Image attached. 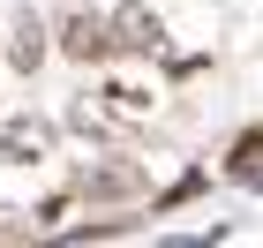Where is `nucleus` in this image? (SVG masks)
I'll use <instances>...</instances> for the list:
<instances>
[{"label": "nucleus", "mask_w": 263, "mask_h": 248, "mask_svg": "<svg viewBox=\"0 0 263 248\" xmlns=\"http://www.w3.org/2000/svg\"><path fill=\"white\" fill-rule=\"evenodd\" d=\"M45 150H53V128H45V121H30V113H15V121L0 128V158L30 165V158H45Z\"/></svg>", "instance_id": "7ed1b4c3"}, {"label": "nucleus", "mask_w": 263, "mask_h": 248, "mask_svg": "<svg viewBox=\"0 0 263 248\" xmlns=\"http://www.w3.org/2000/svg\"><path fill=\"white\" fill-rule=\"evenodd\" d=\"M61 53H68V61H83V68L113 61V23H105V15H90V8H76V15L61 23Z\"/></svg>", "instance_id": "f257e3e1"}, {"label": "nucleus", "mask_w": 263, "mask_h": 248, "mask_svg": "<svg viewBox=\"0 0 263 248\" xmlns=\"http://www.w3.org/2000/svg\"><path fill=\"white\" fill-rule=\"evenodd\" d=\"M8 61H15L23 75H38V61H45V23H38V15H23V23H15V45H8Z\"/></svg>", "instance_id": "20e7f679"}, {"label": "nucleus", "mask_w": 263, "mask_h": 248, "mask_svg": "<svg viewBox=\"0 0 263 248\" xmlns=\"http://www.w3.org/2000/svg\"><path fill=\"white\" fill-rule=\"evenodd\" d=\"M233 181H263V128L241 136V150H233Z\"/></svg>", "instance_id": "423d86ee"}, {"label": "nucleus", "mask_w": 263, "mask_h": 248, "mask_svg": "<svg viewBox=\"0 0 263 248\" xmlns=\"http://www.w3.org/2000/svg\"><path fill=\"white\" fill-rule=\"evenodd\" d=\"M136 188V173L128 165H105V173H83V196H128Z\"/></svg>", "instance_id": "39448f33"}, {"label": "nucleus", "mask_w": 263, "mask_h": 248, "mask_svg": "<svg viewBox=\"0 0 263 248\" xmlns=\"http://www.w3.org/2000/svg\"><path fill=\"white\" fill-rule=\"evenodd\" d=\"M105 23H113V53H158V45H165V23L151 15L143 0H121Z\"/></svg>", "instance_id": "f03ea898"}]
</instances>
